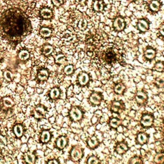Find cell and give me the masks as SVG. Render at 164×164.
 Returning <instances> with one entry per match:
<instances>
[{"label":"cell","instance_id":"cell-28","mask_svg":"<svg viewBox=\"0 0 164 164\" xmlns=\"http://www.w3.org/2000/svg\"><path fill=\"white\" fill-rule=\"evenodd\" d=\"M4 105L7 107H12L14 105V102L10 97H6L3 99Z\"/></svg>","mask_w":164,"mask_h":164},{"label":"cell","instance_id":"cell-45","mask_svg":"<svg viewBox=\"0 0 164 164\" xmlns=\"http://www.w3.org/2000/svg\"><path fill=\"white\" fill-rule=\"evenodd\" d=\"M130 1H135V0H130Z\"/></svg>","mask_w":164,"mask_h":164},{"label":"cell","instance_id":"cell-26","mask_svg":"<svg viewBox=\"0 0 164 164\" xmlns=\"http://www.w3.org/2000/svg\"><path fill=\"white\" fill-rule=\"evenodd\" d=\"M19 58L21 60H26L30 57V53L26 50H22L18 54Z\"/></svg>","mask_w":164,"mask_h":164},{"label":"cell","instance_id":"cell-13","mask_svg":"<svg viewBox=\"0 0 164 164\" xmlns=\"http://www.w3.org/2000/svg\"><path fill=\"white\" fill-rule=\"evenodd\" d=\"M67 144V139L65 137H60L56 141V145L60 149H63Z\"/></svg>","mask_w":164,"mask_h":164},{"label":"cell","instance_id":"cell-15","mask_svg":"<svg viewBox=\"0 0 164 164\" xmlns=\"http://www.w3.org/2000/svg\"><path fill=\"white\" fill-rule=\"evenodd\" d=\"M87 144L91 149H94L99 145V142L96 137H92L89 138L87 140Z\"/></svg>","mask_w":164,"mask_h":164},{"label":"cell","instance_id":"cell-43","mask_svg":"<svg viewBox=\"0 0 164 164\" xmlns=\"http://www.w3.org/2000/svg\"><path fill=\"white\" fill-rule=\"evenodd\" d=\"M48 163H58V162H57L56 160H50L48 162Z\"/></svg>","mask_w":164,"mask_h":164},{"label":"cell","instance_id":"cell-33","mask_svg":"<svg viewBox=\"0 0 164 164\" xmlns=\"http://www.w3.org/2000/svg\"><path fill=\"white\" fill-rule=\"evenodd\" d=\"M74 71V67L72 65H67L64 69V72L65 74L67 75H70L73 73Z\"/></svg>","mask_w":164,"mask_h":164},{"label":"cell","instance_id":"cell-3","mask_svg":"<svg viewBox=\"0 0 164 164\" xmlns=\"http://www.w3.org/2000/svg\"><path fill=\"white\" fill-rule=\"evenodd\" d=\"M69 115L72 121H79L83 117V112L79 107L74 106L69 112Z\"/></svg>","mask_w":164,"mask_h":164},{"label":"cell","instance_id":"cell-8","mask_svg":"<svg viewBox=\"0 0 164 164\" xmlns=\"http://www.w3.org/2000/svg\"><path fill=\"white\" fill-rule=\"evenodd\" d=\"M46 109L42 106H38L33 110V115L36 119L42 118L45 115Z\"/></svg>","mask_w":164,"mask_h":164},{"label":"cell","instance_id":"cell-18","mask_svg":"<svg viewBox=\"0 0 164 164\" xmlns=\"http://www.w3.org/2000/svg\"><path fill=\"white\" fill-rule=\"evenodd\" d=\"M148 135L144 133H140L137 135V141L140 144H146L148 140Z\"/></svg>","mask_w":164,"mask_h":164},{"label":"cell","instance_id":"cell-32","mask_svg":"<svg viewBox=\"0 0 164 164\" xmlns=\"http://www.w3.org/2000/svg\"><path fill=\"white\" fill-rule=\"evenodd\" d=\"M154 162L157 163H162L164 162V154L159 153L154 157Z\"/></svg>","mask_w":164,"mask_h":164},{"label":"cell","instance_id":"cell-17","mask_svg":"<svg viewBox=\"0 0 164 164\" xmlns=\"http://www.w3.org/2000/svg\"><path fill=\"white\" fill-rule=\"evenodd\" d=\"M25 162L30 164H33L35 162V155L31 153H26L24 154Z\"/></svg>","mask_w":164,"mask_h":164},{"label":"cell","instance_id":"cell-25","mask_svg":"<svg viewBox=\"0 0 164 164\" xmlns=\"http://www.w3.org/2000/svg\"><path fill=\"white\" fill-rule=\"evenodd\" d=\"M49 96H50V97H51V98L53 99L58 98L60 96L59 89H58V88H56V87L53 88V89H52L51 91H50Z\"/></svg>","mask_w":164,"mask_h":164},{"label":"cell","instance_id":"cell-34","mask_svg":"<svg viewBox=\"0 0 164 164\" xmlns=\"http://www.w3.org/2000/svg\"><path fill=\"white\" fill-rule=\"evenodd\" d=\"M87 163L89 164H97L100 163V161L96 156H92L89 158V159L87 160Z\"/></svg>","mask_w":164,"mask_h":164},{"label":"cell","instance_id":"cell-11","mask_svg":"<svg viewBox=\"0 0 164 164\" xmlns=\"http://www.w3.org/2000/svg\"><path fill=\"white\" fill-rule=\"evenodd\" d=\"M78 83H80L81 85L83 86V85H86L89 83L90 78L88 74L85 73V72H82V73H81L78 76Z\"/></svg>","mask_w":164,"mask_h":164},{"label":"cell","instance_id":"cell-9","mask_svg":"<svg viewBox=\"0 0 164 164\" xmlns=\"http://www.w3.org/2000/svg\"><path fill=\"white\" fill-rule=\"evenodd\" d=\"M89 100L90 103L93 104L94 105H98L101 102L102 100V96L100 94L97 92H94L91 94Z\"/></svg>","mask_w":164,"mask_h":164},{"label":"cell","instance_id":"cell-27","mask_svg":"<svg viewBox=\"0 0 164 164\" xmlns=\"http://www.w3.org/2000/svg\"><path fill=\"white\" fill-rule=\"evenodd\" d=\"M121 120H119L117 118H112L110 119V126L112 128H118L120 125H121Z\"/></svg>","mask_w":164,"mask_h":164},{"label":"cell","instance_id":"cell-22","mask_svg":"<svg viewBox=\"0 0 164 164\" xmlns=\"http://www.w3.org/2000/svg\"><path fill=\"white\" fill-rule=\"evenodd\" d=\"M41 51H42V54L45 56H48L50 54H51V53L53 51V46L51 45H49V44H47L44 46L42 47V49H41Z\"/></svg>","mask_w":164,"mask_h":164},{"label":"cell","instance_id":"cell-30","mask_svg":"<svg viewBox=\"0 0 164 164\" xmlns=\"http://www.w3.org/2000/svg\"><path fill=\"white\" fill-rule=\"evenodd\" d=\"M94 8L97 12H101L103 9V5L101 1L97 0L94 3Z\"/></svg>","mask_w":164,"mask_h":164},{"label":"cell","instance_id":"cell-42","mask_svg":"<svg viewBox=\"0 0 164 164\" xmlns=\"http://www.w3.org/2000/svg\"><path fill=\"white\" fill-rule=\"evenodd\" d=\"M160 32L163 36H164V25H162V26H161V27L160 28Z\"/></svg>","mask_w":164,"mask_h":164},{"label":"cell","instance_id":"cell-40","mask_svg":"<svg viewBox=\"0 0 164 164\" xmlns=\"http://www.w3.org/2000/svg\"><path fill=\"white\" fill-rule=\"evenodd\" d=\"M64 59H65V57L64 56V55H58L57 56H56V62H58V63H60V64H62V63L63 62L62 61L64 60Z\"/></svg>","mask_w":164,"mask_h":164},{"label":"cell","instance_id":"cell-35","mask_svg":"<svg viewBox=\"0 0 164 164\" xmlns=\"http://www.w3.org/2000/svg\"><path fill=\"white\" fill-rule=\"evenodd\" d=\"M154 69L158 72H162L164 69V64L162 62H159L154 65Z\"/></svg>","mask_w":164,"mask_h":164},{"label":"cell","instance_id":"cell-14","mask_svg":"<svg viewBox=\"0 0 164 164\" xmlns=\"http://www.w3.org/2000/svg\"><path fill=\"white\" fill-rule=\"evenodd\" d=\"M49 77V72L48 70L45 69H40L37 74V78L40 81H44L46 80Z\"/></svg>","mask_w":164,"mask_h":164},{"label":"cell","instance_id":"cell-41","mask_svg":"<svg viewBox=\"0 0 164 164\" xmlns=\"http://www.w3.org/2000/svg\"><path fill=\"white\" fill-rule=\"evenodd\" d=\"M52 3L56 7H59L63 3V0H52Z\"/></svg>","mask_w":164,"mask_h":164},{"label":"cell","instance_id":"cell-38","mask_svg":"<svg viewBox=\"0 0 164 164\" xmlns=\"http://www.w3.org/2000/svg\"><path fill=\"white\" fill-rule=\"evenodd\" d=\"M87 26V21L85 19H81L80 23H79V28L81 30H83L86 28Z\"/></svg>","mask_w":164,"mask_h":164},{"label":"cell","instance_id":"cell-1","mask_svg":"<svg viewBox=\"0 0 164 164\" xmlns=\"http://www.w3.org/2000/svg\"><path fill=\"white\" fill-rule=\"evenodd\" d=\"M31 24L26 14L17 8L8 9L0 17V34L12 44H17L31 32Z\"/></svg>","mask_w":164,"mask_h":164},{"label":"cell","instance_id":"cell-7","mask_svg":"<svg viewBox=\"0 0 164 164\" xmlns=\"http://www.w3.org/2000/svg\"><path fill=\"white\" fill-rule=\"evenodd\" d=\"M153 117L150 114L144 115L140 121L141 124H142L145 127H149L151 126L153 123Z\"/></svg>","mask_w":164,"mask_h":164},{"label":"cell","instance_id":"cell-10","mask_svg":"<svg viewBox=\"0 0 164 164\" xmlns=\"http://www.w3.org/2000/svg\"><path fill=\"white\" fill-rule=\"evenodd\" d=\"M113 26H114L117 31L122 30L125 27V23L124 19L121 17L116 18L114 22H113Z\"/></svg>","mask_w":164,"mask_h":164},{"label":"cell","instance_id":"cell-19","mask_svg":"<svg viewBox=\"0 0 164 164\" xmlns=\"http://www.w3.org/2000/svg\"><path fill=\"white\" fill-rule=\"evenodd\" d=\"M39 33L40 35L43 37H49L51 36V35L52 33V31L49 28L42 27L40 28Z\"/></svg>","mask_w":164,"mask_h":164},{"label":"cell","instance_id":"cell-44","mask_svg":"<svg viewBox=\"0 0 164 164\" xmlns=\"http://www.w3.org/2000/svg\"><path fill=\"white\" fill-rule=\"evenodd\" d=\"M76 1L78 3H82V2H83L85 0H76Z\"/></svg>","mask_w":164,"mask_h":164},{"label":"cell","instance_id":"cell-2","mask_svg":"<svg viewBox=\"0 0 164 164\" xmlns=\"http://www.w3.org/2000/svg\"><path fill=\"white\" fill-rule=\"evenodd\" d=\"M118 56H117L116 53L112 51H106L104 55H102L101 57V60L105 62L106 64L108 65H112L115 64V62L117 61Z\"/></svg>","mask_w":164,"mask_h":164},{"label":"cell","instance_id":"cell-6","mask_svg":"<svg viewBox=\"0 0 164 164\" xmlns=\"http://www.w3.org/2000/svg\"><path fill=\"white\" fill-rule=\"evenodd\" d=\"M135 100L139 105H144L146 103L147 100V95L146 93H145L142 91L138 92L135 96Z\"/></svg>","mask_w":164,"mask_h":164},{"label":"cell","instance_id":"cell-5","mask_svg":"<svg viewBox=\"0 0 164 164\" xmlns=\"http://www.w3.org/2000/svg\"><path fill=\"white\" fill-rule=\"evenodd\" d=\"M83 156V151L81 148L78 146H75L71 151V157L73 161L80 160Z\"/></svg>","mask_w":164,"mask_h":164},{"label":"cell","instance_id":"cell-4","mask_svg":"<svg viewBox=\"0 0 164 164\" xmlns=\"http://www.w3.org/2000/svg\"><path fill=\"white\" fill-rule=\"evenodd\" d=\"M124 108L125 105L122 101H114L112 103L111 106H110V110L114 113H121Z\"/></svg>","mask_w":164,"mask_h":164},{"label":"cell","instance_id":"cell-16","mask_svg":"<svg viewBox=\"0 0 164 164\" xmlns=\"http://www.w3.org/2000/svg\"><path fill=\"white\" fill-rule=\"evenodd\" d=\"M40 15L44 19H49L52 17L53 12L51 9L48 8H43L40 10Z\"/></svg>","mask_w":164,"mask_h":164},{"label":"cell","instance_id":"cell-29","mask_svg":"<svg viewBox=\"0 0 164 164\" xmlns=\"http://www.w3.org/2000/svg\"><path fill=\"white\" fill-rule=\"evenodd\" d=\"M126 89V87L124 85H122L121 83H119L117 84V85L114 88V90H115V92L118 94H121L123 92H124V90Z\"/></svg>","mask_w":164,"mask_h":164},{"label":"cell","instance_id":"cell-21","mask_svg":"<svg viewBox=\"0 0 164 164\" xmlns=\"http://www.w3.org/2000/svg\"><path fill=\"white\" fill-rule=\"evenodd\" d=\"M14 132L17 137H21L23 135V128L21 124H16L14 128Z\"/></svg>","mask_w":164,"mask_h":164},{"label":"cell","instance_id":"cell-12","mask_svg":"<svg viewBox=\"0 0 164 164\" xmlns=\"http://www.w3.org/2000/svg\"><path fill=\"white\" fill-rule=\"evenodd\" d=\"M128 150V147L125 142L119 143L115 147V151L119 154H124Z\"/></svg>","mask_w":164,"mask_h":164},{"label":"cell","instance_id":"cell-39","mask_svg":"<svg viewBox=\"0 0 164 164\" xmlns=\"http://www.w3.org/2000/svg\"><path fill=\"white\" fill-rule=\"evenodd\" d=\"M5 145H7V140L3 136L0 135V146H3Z\"/></svg>","mask_w":164,"mask_h":164},{"label":"cell","instance_id":"cell-31","mask_svg":"<svg viewBox=\"0 0 164 164\" xmlns=\"http://www.w3.org/2000/svg\"><path fill=\"white\" fill-rule=\"evenodd\" d=\"M150 8L153 11H158L160 8V3L157 0H154L151 3Z\"/></svg>","mask_w":164,"mask_h":164},{"label":"cell","instance_id":"cell-24","mask_svg":"<svg viewBox=\"0 0 164 164\" xmlns=\"http://www.w3.org/2000/svg\"><path fill=\"white\" fill-rule=\"evenodd\" d=\"M51 138V134L48 131H44L40 137V140L42 143H46L50 140Z\"/></svg>","mask_w":164,"mask_h":164},{"label":"cell","instance_id":"cell-36","mask_svg":"<svg viewBox=\"0 0 164 164\" xmlns=\"http://www.w3.org/2000/svg\"><path fill=\"white\" fill-rule=\"evenodd\" d=\"M129 163H133V164H135V163H142L143 162H142V160H141V158H138L137 156H135V157L132 158L130 159Z\"/></svg>","mask_w":164,"mask_h":164},{"label":"cell","instance_id":"cell-23","mask_svg":"<svg viewBox=\"0 0 164 164\" xmlns=\"http://www.w3.org/2000/svg\"><path fill=\"white\" fill-rule=\"evenodd\" d=\"M145 57H146L148 60H152L154 57H155L156 55V51L155 50H154L153 49H146V51H145Z\"/></svg>","mask_w":164,"mask_h":164},{"label":"cell","instance_id":"cell-37","mask_svg":"<svg viewBox=\"0 0 164 164\" xmlns=\"http://www.w3.org/2000/svg\"><path fill=\"white\" fill-rule=\"evenodd\" d=\"M4 77L7 81H12V78H13V75L11 73L10 71H7L4 72Z\"/></svg>","mask_w":164,"mask_h":164},{"label":"cell","instance_id":"cell-20","mask_svg":"<svg viewBox=\"0 0 164 164\" xmlns=\"http://www.w3.org/2000/svg\"><path fill=\"white\" fill-rule=\"evenodd\" d=\"M138 29H139L142 31H146L148 29H149V24H148L146 20H140L138 21Z\"/></svg>","mask_w":164,"mask_h":164}]
</instances>
